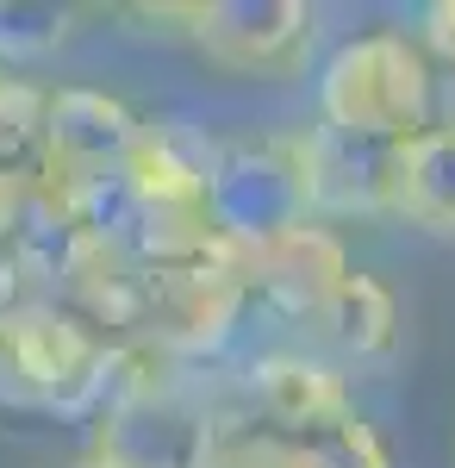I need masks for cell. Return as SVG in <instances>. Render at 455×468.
I'll use <instances>...</instances> for the list:
<instances>
[{
  "label": "cell",
  "mask_w": 455,
  "mask_h": 468,
  "mask_svg": "<svg viewBox=\"0 0 455 468\" xmlns=\"http://www.w3.org/2000/svg\"><path fill=\"white\" fill-rule=\"evenodd\" d=\"M32 187H37V181H26V176H6V169H0V244L13 238V225H19V213H26Z\"/></svg>",
  "instance_id": "cell-16"
},
{
  "label": "cell",
  "mask_w": 455,
  "mask_h": 468,
  "mask_svg": "<svg viewBox=\"0 0 455 468\" xmlns=\"http://www.w3.org/2000/svg\"><path fill=\"white\" fill-rule=\"evenodd\" d=\"M350 381L331 368L324 356H306V350H280V356H262L244 375L238 388V406L249 425H269V431H293V425H312V419H331V412H350Z\"/></svg>",
  "instance_id": "cell-10"
},
{
  "label": "cell",
  "mask_w": 455,
  "mask_h": 468,
  "mask_svg": "<svg viewBox=\"0 0 455 468\" xmlns=\"http://www.w3.org/2000/svg\"><path fill=\"white\" fill-rule=\"evenodd\" d=\"M200 207L225 250H262L287 231L312 225V176L300 132L275 138H225L206 144L200 163Z\"/></svg>",
  "instance_id": "cell-3"
},
{
  "label": "cell",
  "mask_w": 455,
  "mask_h": 468,
  "mask_svg": "<svg viewBox=\"0 0 455 468\" xmlns=\"http://www.w3.org/2000/svg\"><path fill=\"white\" fill-rule=\"evenodd\" d=\"M312 331L350 362H386L399 350V300H393V288L381 275H368V269L350 262V275L312 313Z\"/></svg>",
  "instance_id": "cell-11"
},
{
  "label": "cell",
  "mask_w": 455,
  "mask_h": 468,
  "mask_svg": "<svg viewBox=\"0 0 455 468\" xmlns=\"http://www.w3.org/2000/svg\"><path fill=\"white\" fill-rule=\"evenodd\" d=\"M430 119V57L406 32H362L331 50L318 75V125L406 144Z\"/></svg>",
  "instance_id": "cell-4"
},
{
  "label": "cell",
  "mask_w": 455,
  "mask_h": 468,
  "mask_svg": "<svg viewBox=\"0 0 455 468\" xmlns=\"http://www.w3.org/2000/svg\"><path fill=\"white\" fill-rule=\"evenodd\" d=\"M218 468H393V456L355 406L293 431L249 425L244 412L218 406Z\"/></svg>",
  "instance_id": "cell-7"
},
{
  "label": "cell",
  "mask_w": 455,
  "mask_h": 468,
  "mask_svg": "<svg viewBox=\"0 0 455 468\" xmlns=\"http://www.w3.org/2000/svg\"><path fill=\"white\" fill-rule=\"evenodd\" d=\"M143 112H132L106 88H50L44 101V138H37V187L75 194L88 181H106L132 163L143 144Z\"/></svg>",
  "instance_id": "cell-6"
},
{
  "label": "cell",
  "mask_w": 455,
  "mask_h": 468,
  "mask_svg": "<svg viewBox=\"0 0 455 468\" xmlns=\"http://www.w3.org/2000/svg\"><path fill=\"white\" fill-rule=\"evenodd\" d=\"M69 468H94V463H69Z\"/></svg>",
  "instance_id": "cell-17"
},
{
  "label": "cell",
  "mask_w": 455,
  "mask_h": 468,
  "mask_svg": "<svg viewBox=\"0 0 455 468\" xmlns=\"http://www.w3.org/2000/svg\"><path fill=\"white\" fill-rule=\"evenodd\" d=\"M225 256H231L238 282H244V300H262L293 324H312V313L331 300V288L350 275L344 244L318 218L275 238V244H262V250H225Z\"/></svg>",
  "instance_id": "cell-8"
},
{
  "label": "cell",
  "mask_w": 455,
  "mask_h": 468,
  "mask_svg": "<svg viewBox=\"0 0 455 468\" xmlns=\"http://www.w3.org/2000/svg\"><path fill=\"white\" fill-rule=\"evenodd\" d=\"M163 13L181 19L175 32L212 69L244 75V81L300 75L318 44V6L306 0H194V6H163Z\"/></svg>",
  "instance_id": "cell-5"
},
{
  "label": "cell",
  "mask_w": 455,
  "mask_h": 468,
  "mask_svg": "<svg viewBox=\"0 0 455 468\" xmlns=\"http://www.w3.org/2000/svg\"><path fill=\"white\" fill-rule=\"evenodd\" d=\"M418 50L437 69H455V0H437V6L424 13V44Z\"/></svg>",
  "instance_id": "cell-15"
},
{
  "label": "cell",
  "mask_w": 455,
  "mask_h": 468,
  "mask_svg": "<svg viewBox=\"0 0 455 468\" xmlns=\"http://www.w3.org/2000/svg\"><path fill=\"white\" fill-rule=\"evenodd\" d=\"M430 238L455 244V132H418L393 163V213Z\"/></svg>",
  "instance_id": "cell-12"
},
{
  "label": "cell",
  "mask_w": 455,
  "mask_h": 468,
  "mask_svg": "<svg viewBox=\"0 0 455 468\" xmlns=\"http://www.w3.org/2000/svg\"><path fill=\"white\" fill-rule=\"evenodd\" d=\"M119 375V344L75 319L63 300H13L0 306V406L81 419L101 412Z\"/></svg>",
  "instance_id": "cell-2"
},
{
  "label": "cell",
  "mask_w": 455,
  "mask_h": 468,
  "mask_svg": "<svg viewBox=\"0 0 455 468\" xmlns=\"http://www.w3.org/2000/svg\"><path fill=\"white\" fill-rule=\"evenodd\" d=\"M75 6L57 0H0V69H32L50 63L75 37Z\"/></svg>",
  "instance_id": "cell-13"
},
{
  "label": "cell",
  "mask_w": 455,
  "mask_h": 468,
  "mask_svg": "<svg viewBox=\"0 0 455 468\" xmlns=\"http://www.w3.org/2000/svg\"><path fill=\"white\" fill-rule=\"evenodd\" d=\"M44 101H50V88H37L26 69H0V169H6V176L37 181Z\"/></svg>",
  "instance_id": "cell-14"
},
{
  "label": "cell",
  "mask_w": 455,
  "mask_h": 468,
  "mask_svg": "<svg viewBox=\"0 0 455 468\" xmlns=\"http://www.w3.org/2000/svg\"><path fill=\"white\" fill-rule=\"evenodd\" d=\"M306 144V176H312V213L331 218H386L393 213V163L399 144H375V138H350V132H331L312 125L300 132Z\"/></svg>",
  "instance_id": "cell-9"
},
{
  "label": "cell",
  "mask_w": 455,
  "mask_h": 468,
  "mask_svg": "<svg viewBox=\"0 0 455 468\" xmlns=\"http://www.w3.org/2000/svg\"><path fill=\"white\" fill-rule=\"evenodd\" d=\"M94 468H218V399L169 356L119 344V375L94 412Z\"/></svg>",
  "instance_id": "cell-1"
}]
</instances>
